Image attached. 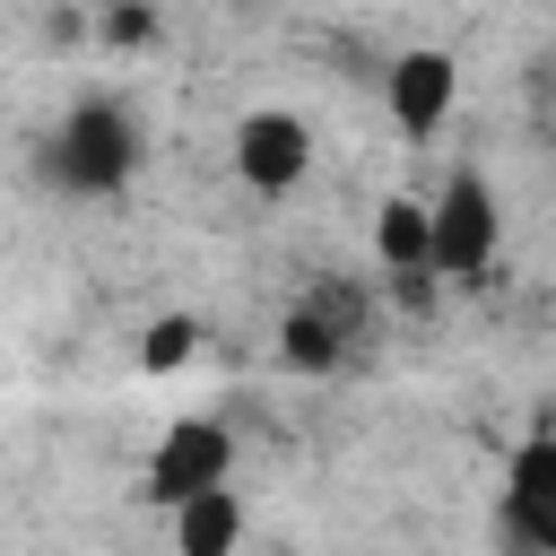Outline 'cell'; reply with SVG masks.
Masks as SVG:
<instances>
[{
    "instance_id": "10",
    "label": "cell",
    "mask_w": 556,
    "mask_h": 556,
    "mask_svg": "<svg viewBox=\"0 0 556 556\" xmlns=\"http://www.w3.org/2000/svg\"><path fill=\"white\" fill-rule=\"evenodd\" d=\"M191 348H200V321H191V313H156V321L139 330V374H182Z\"/></svg>"
},
{
    "instance_id": "5",
    "label": "cell",
    "mask_w": 556,
    "mask_h": 556,
    "mask_svg": "<svg viewBox=\"0 0 556 556\" xmlns=\"http://www.w3.org/2000/svg\"><path fill=\"white\" fill-rule=\"evenodd\" d=\"M452 96H460V61L434 52V43H417V52H400V61L382 70V104H391V122H400L408 139H434V130L452 122Z\"/></svg>"
},
{
    "instance_id": "2",
    "label": "cell",
    "mask_w": 556,
    "mask_h": 556,
    "mask_svg": "<svg viewBox=\"0 0 556 556\" xmlns=\"http://www.w3.org/2000/svg\"><path fill=\"white\" fill-rule=\"evenodd\" d=\"M208 486H235V434H226V417H174L139 460V495L156 513H182Z\"/></svg>"
},
{
    "instance_id": "4",
    "label": "cell",
    "mask_w": 556,
    "mask_h": 556,
    "mask_svg": "<svg viewBox=\"0 0 556 556\" xmlns=\"http://www.w3.org/2000/svg\"><path fill=\"white\" fill-rule=\"evenodd\" d=\"M235 174H243V191L287 200V191L313 174V122H304V113H287V104L243 113V122H235Z\"/></svg>"
},
{
    "instance_id": "6",
    "label": "cell",
    "mask_w": 556,
    "mask_h": 556,
    "mask_svg": "<svg viewBox=\"0 0 556 556\" xmlns=\"http://www.w3.org/2000/svg\"><path fill=\"white\" fill-rule=\"evenodd\" d=\"M504 521H513L521 547L556 556V434H530L504 460Z\"/></svg>"
},
{
    "instance_id": "11",
    "label": "cell",
    "mask_w": 556,
    "mask_h": 556,
    "mask_svg": "<svg viewBox=\"0 0 556 556\" xmlns=\"http://www.w3.org/2000/svg\"><path fill=\"white\" fill-rule=\"evenodd\" d=\"M139 35H148V0L139 9H113V43H139Z\"/></svg>"
},
{
    "instance_id": "9",
    "label": "cell",
    "mask_w": 556,
    "mask_h": 556,
    "mask_svg": "<svg viewBox=\"0 0 556 556\" xmlns=\"http://www.w3.org/2000/svg\"><path fill=\"white\" fill-rule=\"evenodd\" d=\"M165 521H174V556H235L243 547V495L235 486H208Z\"/></svg>"
},
{
    "instance_id": "7",
    "label": "cell",
    "mask_w": 556,
    "mask_h": 556,
    "mask_svg": "<svg viewBox=\"0 0 556 556\" xmlns=\"http://www.w3.org/2000/svg\"><path fill=\"white\" fill-rule=\"evenodd\" d=\"M348 339H356V295H348V287H313V295L278 321V356H287L295 374H330V365L348 356Z\"/></svg>"
},
{
    "instance_id": "8",
    "label": "cell",
    "mask_w": 556,
    "mask_h": 556,
    "mask_svg": "<svg viewBox=\"0 0 556 556\" xmlns=\"http://www.w3.org/2000/svg\"><path fill=\"white\" fill-rule=\"evenodd\" d=\"M374 261L391 278H434V200H382L374 208Z\"/></svg>"
},
{
    "instance_id": "3",
    "label": "cell",
    "mask_w": 556,
    "mask_h": 556,
    "mask_svg": "<svg viewBox=\"0 0 556 556\" xmlns=\"http://www.w3.org/2000/svg\"><path fill=\"white\" fill-rule=\"evenodd\" d=\"M495 235H504L495 182L460 165V174L434 191V278H478V269L495 261Z\"/></svg>"
},
{
    "instance_id": "1",
    "label": "cell",
    "mask_w": 556,
    "mask_h": 556,
    "mask_svg": "<svg viewBox=\"0 0 556 556\" xmlns=\"http://www.w3.org/2000/svg\"><path fill=\"white\" fill-rule=\"evenodd\" d=\"M43 174H52L61 191H87V200L122 191V182L139 174V122H130L113 96L70 104V113H61V130L43 139Z\"/></svg>"
}]
</instances>
